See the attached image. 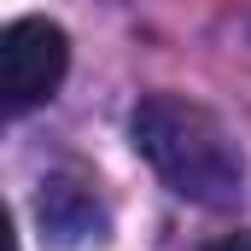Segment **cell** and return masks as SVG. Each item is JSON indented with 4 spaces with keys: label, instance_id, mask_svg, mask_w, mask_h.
<instances>
[{
    "label": "cell",
    "instance_id": "1",
    "mask_svg": "<svg viewBox=\"0 0 251 251\" xmlns=\"http://www.w3.org/2000/svg\"><path fill=\"white\" fill-rule=\"evenodd\" d=\"M128 140L176 199L234 204L246 187V152L228 134V123L181 94H146L128 117Z\"/></svg>",
    "mask_w": 251,
    "mask_h": 251
},
{
    "label": "cell",
    "instance_id": "2",
    "mask_svg": "<svg viewBox=\"0 0 251 251\" xmlns=\"http://www.w3.org/2000/svg\"><path fill=\"white\" fill-rule=\"evenodd\" d=\"M64 70H70V35L53 18H12L0 29V94L12 117L53 100Z\"/></svg>",
    "mask_w": 251,
    "mask_h": 251
},
{
    "label": "cell",
    "instance_id": "3",
    "mask_svg": "<svg viewBox=\"0 0 251 251\" xmlns=\"http://www.w3.org/2000/svg\"><path fill=\"white\" fill-rule=\"evenodd\" d=\"M41 228L47 234H59L64 246H76V240H100L105 234V210H100V199L88 193V181H47L41 187Z\"/></svg>",
    "mask_w": 251,
    "mask_h": 251
},
{
    "label": "cell",
    "instance_id": "4",
    "mask_svg": "<svg viewBox=\"0 0 251 251\" xmlns=\"http://www.w3.org/2000/svg\"><path fill=\"white\" fill-rule=\"evenodd\" d=\"M204 251H251V234H228V240H216V246H204Z\"/></svg>",
    "mask_w": 251,
    "mask_h": 251
}]
</instances>
